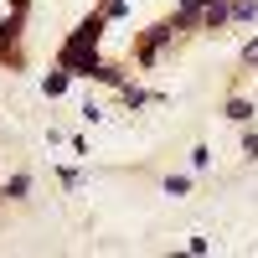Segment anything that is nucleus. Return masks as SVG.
Returning <instances> with one entry per match:
<instances>
[{
  "label": "nucleus",
  "mask_w": 258,
  "mask_h": 258,
  "mask_svg": "<svg viewBox=\"0 0 258 258\" xmlns=\"http://www.w3.org/2000/svg\"><path fill=\"white\" fill-rule=\"evenodd\" d=\"M31 191V176H11V186H6V197H26Z\"/></svg>",
  "instance_id": "2"
},
{
  "label": "nucleus",
  "mask_w": 258,
  "mask_h": 258,
  "mask_svg": "<svg viewBox=\"0 0 258 258\" xmlns=\"http://www.w3.org/2000/svg\"><path fill=\"white\" fill-rule=\"evenodd\" d=\"M227 119H232V124H248V119H253V103H248V98H232V103H227Z\"/></svg>",
  "instance_id": "1"
},
{
  "label": "nucleus",
  "mask_w": 258,
  "mask_h": 258,
  "mask_svg": "<svg viewBox=\"0 0 258 258\" xmlns=\"http://www.w3.org/2000/svg\"><path fill=\"white\" fill-rule=\"evenodd\" d=\"M243 62H248V68H258V41H248V47H243Z\"/></svg>",
  "instance_id": "5"
},
{
  "label": "nucleus",
  "mask_w": 258,
  "mask_h": 258,
  "mask_svg": "<svg viewBox=\"0 0 258 258\" xmlns=\"http://www.w3.org/2000/svg\"><path fill=\"white\" fill-rule=\"evenodd\" d=\"M165 191H170V197H186V191H191V176H170Z\"/></svg>",
  "instance_id": "3"
},
{
  "label": "nucleus",
  "mask_w": 258,
  "mask_h": 258,
  "mask_svg": "<svg viewBox=\"0 0 258 258\" xmlns=\"http://www.w3.org/2000/svg\"><path fill=\"white\" fill-rule=\"evenodd\" d=\"M243 150H248V155L258 160V135H253V129H248V135H243Z\"/></svg>",
  "instance_id": "6"
},
{
  "label": "nucleus",
  "mask_w": 258,
  "mask_h": 258,
  "mask_svg": "<svg viewBox=\"0 0 258 258\" xmlns=\"http://www.w3.org/2000/svg\"><path fill=\"white\" fill-rule=\"evenodd\" d=\"M41 88H47V93H52V98H57V93H62V88H68V73H52V78H47V83H41Z\"/></svg>",
  "instance_id": "4"
}]
</instances>
